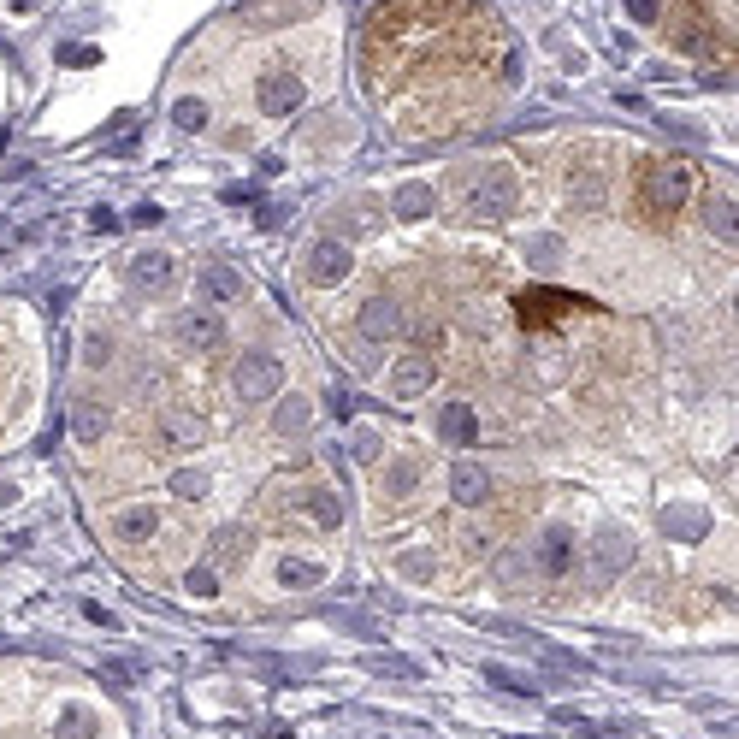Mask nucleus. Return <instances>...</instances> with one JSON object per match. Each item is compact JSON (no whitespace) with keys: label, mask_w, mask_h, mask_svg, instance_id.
Wrapping results in <instances>:
<instances>
[{"label":"nucleus","mask_w":739,"mask_h":739,"mask_svg":"<svg viewBox=\"0 0 739 739\" xmlns=\"http://www.w3.org/2000/svg\"><path fill=\"white\" fill-rule=\"evenodd\" d=\"M686 196H692V166H680V160H663V166L645 178V213H651L657 225L674 219Z\"/></svg>","instance_id":"f257e3e1"},{"label":"nucleus","mask_w":739,"mask_h":739,"mask_svg":"<svg viewBox=\"0 0 739 739\" xmlns=\"http://www.w3.org/2000/svg\"><path fill=\"white\" fill-rule=\"evenodd\" d=\"M473 172H479V184H473V190H462V184H456V207H462L468 219H491V213H503V207H509V196H515L509 172H503V166H473Z\"/></svg>","instance_id":"f03ea898"},{"label":"nucleus","mask_w":739,"mask_h":739,"mask_svg":"<svg viewBox=\"0 0 739 739\" xmlns=\"http://www.w3.org/2000/svg\"><path fill=\"white\" fill-rule=\"evenodd\" d=\"M408 367L403 373H391V385H397V391H420V385H426V379H432V361H426V355H403Z\"/></svg>","instance_id":"7ed1b4c3"},{"label":"nucleus","mask_w":739,"mask_h":739,"mask_svg":"<svg viewBox=\"0 0 739 739\" xmlns=\"http://www.w3.org/2000/svg\"><path fill=\"white\" fill-rule=\"evenodd\" d=\"M479 491H485V473H479V468H456V497H462V503H473Z\"/></svg>","instance_id":"20e7f679"}]
</instances>
